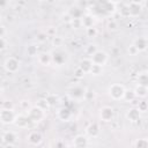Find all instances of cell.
I'll return each mask as SVG.
<instances>
[{
  "label": "cell",
  "mask_w": 148,
  "mask_h": 148,
  "mask_svg": "<svg viewBox=\"0 0 148 148\" xmlns=\"http://www.w3.org/2000/svg\"><path fill=\"white\" fill-rule=\"evenodd\" d=\"M127 52H128V54H130V56H136V54L139 53V52L136 51V49H135V47H134L132 44L128 46V49H127Z\"/></svg>",
  "instance_id": "39"
},
{
  "label": "cell",
  "mask_w": 148,
  "mask_h": 148,
  "mask_svg": "<svg viewBox=\"0 0 148 148\" xmlns=\"http://www.w3.org/2000/svg\"><path fill=\"white\" fill-rule=\"evenodd\" d=\"M69 24H72V25H73V28H75V29H77V28H81V27H82L81 18H73V20H72V22H71Z\"/></svg>",
  "instance_id": "35"
},
{
  "label": "cell",
  "mask_w": 148,
  "mask_h": 148,
  "mask_svg": "<svg viewBox=\"0 0 148 148\" xmlns=\"http://www.w3.org/2000/svg\"><path fill=\"white\" fill-rule=\"evenodd\" d=\"M89 145V139L87 135L77 134L73 139V146L74 148H87Z\"/></svg>",
  "instance_id": "13"
},
{
  "label": "cell",
  "mask_w": 148,
  "mask_h": 148,
  "mask_svg": "<svg viewBox=\"0 0 148 148\" xmlns=\"http://www.w3.org/2000/svg\"><path fill=\"white\" fill-rule=\"evenodd\" d=\"M132 45L136 49L138 52H145L148 47V40H147L146 37H136L133 40Z\"/></svg>",
  "instance_id": "14"
},
{
  "label": "cell",
  "mask_w": 148,
  "mask_h": 148,
  "mask_svg": "<svg viewBox=\"0 0 148 148\" xmlns=\"http://www.w3.org/2000/svg\"><path fill=\"white\" fill-rule=\"evenodd\" d=\"M97 50L98 49H97V45L96 44H88L86 46V49H84V52H86V54H88L89 57H91Z\"/></svg>",
  "instance_id": "31"
},
{
  "label": "cell",
  "mask_w": 148,
  "mask_h": 148,
  "mask_svg": "<svg viewBox=\"0 0 148 148\" xmlns=\"http://www.w3.org/2000/svg\"><path fill=\"white\" fill-rule=\"evenodd\" d=\"M134 148H148V141L146 138L138 139L134 142Z\"/></svg>",
  "instance_id": "30"
},
{
  "label": "cell",
  "mask_w": 148,
  "mask_h": 148,
  "mask_svg": "<svg viewBox=\"0 0 148 148\" xmlns=\"http://www.w3.org/2000/svg\"><path fill=\"white\" fill-rule=\"evenodd\" d=\"M89 58H90V60L92 61L94 65H98V66H102V67H104L106 65V62L109 61V54L103 50H97Z\"/></svg>",
  "instance_id": "6"
},
{
  "label": "cell",
  "mask_w": 148,
  "mask_h": 148,
  "mask_svg": "<svg viewBox=\"0 0 148 148\" xmlns=\"http://www.w3.org/2000/svg\"><path fill=\"white\" fill-rule=\"evenodd\" d=\"M87 88L83 84H72L68 89H67V96L69 97L71 101H75V102H81L83 99H86V95H87Z\"/></svg>",
  "instance_id": "1"
},
{
  "label": "cell",
  "mask_w": 148,
  "mask_h": 148,
  "mask_svg": "<svg viewBox=\"0 0 148 148\" xmlns=\"http://www.w3.org/2000/svg\"><path fill=\"white\" fill-rule=\"evenodd\" d=\"M108 28H109L110 30H116V29L118 28V24H117V22H116V21L110 20V21L108 22Z\"/></svg>",
  "instance_id": "38"
},
{
  "label": "cell",
  "mask_w": 148,
  "mask_h": 148,
  "mask_svg": "<svg viewBox=\"0 0 148 148\" xmlns=\"http://www.w3.org/2000/svg\"><path fill=\"white\" fill-rule=\"evenodd\" d=\"M136 82H138L136 84H140V86H145V87H147V86H148V74H147V72H146V71L140 72V73L138 74Z\"/></svg>",
  "instance_id": "24"
},
{
  "label": "cell",
  "mask_w": 148,
  "mask_h": 148,
  "mask_svg": "<svg viewBox=\"0 0 148 148\" xmlns=\"http://www.w3.org/2000/svg\"><path fill=\"white\" fill-rule=\"evenodd\" d=\"M51 53V59H52V64H54L56 66H62L67 62L68 60V53L62 50L61 47L60 49H54Z\"/></svg>",
  "instance_id": "3"
},
{
  "label": "cell",
  "mask_w": 148,
  "mask_h": 148,
  "mask_svg": "<svg viewBox=\"0 0 148 148\" xmlns=\"http://www.w3.org/2000/svg\"><path fill=\"white\" fill-rule=\"evenodd\" d=\"M114 118V110L109 106V105H105V106H102L99 109V119L104 123H110L112 121Z\"/></svg>",
  "instance_id": "9"
},
{
  "label": "cell",
  "mask_w": 148,
  "mask_h": 148,
  "mask_svg": "<svg viewBox=\"0 0 148 148\" xmlns=\"http://www.w3.org/2000/svg\"><path fill=\"white\" fill-rule=\"evenodd\" d=\"M133 91H134L135 97H138V98H146L147 92H148V88H147V87H145V86L136 84V86H135V88L133 89Z\"/></svg>",
  "instance_id": "22"
},
{
  "label": "cell",
  "mask_w": 148,
  "mask_h": 148,
  "mask_svg": "<svg viewBox=\"0 0 148 148\" xmlns=\"http://www.w3.org/2000/svg\"><path fill=\"white\" fill-rule=\"evenodd\" d=\"M138 110H139L140 112H146V111H147V102H146V101L139 102V105H138Z\"/></svg>",
  "instance_id": "37"
},
{
  "label": "cell",
  "mask_w": 148,
  "mask_h": 148,
  "mask_svg": "<svg viewBox=\"0 0 148 148\" xmlns=\"http://www.w3.org/2000/svg\"><path fill=\"white\" fill-rule=\"evenodd\" d=\"M27 114H28L30 121L36 124V123L42 121V120L45 118L46 112H44L43 110H40L39 108H37V106L35 105V106H31V108L29 109V111L27 112Z\"/></svg>",
  "instance_id": "7"
},
{
  "label": "cell",
  "mask_w": 148,
  "mask_h": 148,
  "mask_svg": "<svg viewBox=\"0 0 148 148\" xmlns=\"http://www.w3.org/2000/svg\"><path fill=\"white\" fill-rule=\"evenodd\" d=\"M27 141L31 146H39L43 142V134L39 131H37V130H32V131H30L28 133Z\"/></svg>",
  "instance_id": "10"
},
{
  "label": "cell",
  "mask_w": 148,
  "mask_h": 148,
  "mask_svg": "<svg viewBox=\"0 0 148 148\" xmlns=\"http://www.w3.org/2000/svg\"><path fill=\"white\" fill-rule=\"evenodd\" d=\"M72 20H73V18L71 17V15H69L67 12H66V13H64V14L61 15V21H62V22H65V23H71V22H72Z\"/></svg>",
  "instance_id": "36"
},
{
  "label": "cell",
  "mask_w": 148,
  "mask_h": 148,
  "mask_svg": "<svg viewBox=\"0 0 148 148\" xmlns=\"http://www.w3.org/2000/svg\"><path fill=\"white\" fill-rule=\"evenodd\" d=\"M45 32V35L47 36V37H54L56 35H57V28L56 27H49V28H46V30L44 31Z\"/></svg>",
  "instance_id": "33"
},
{
  "label": "cell",
  "mask_w": 148,
  "mask_h": 148,
  "mask_svg": "<svg viewBox=\"0 0 148 148\" xmlns=\"http://www.w3.org/2000/svg\"><path fill=\"white\" fill-rule=\"evenodd\" d=\"M7 35V28L3 24H0V38H5V36Z\"/></svg>",
  "instance_id": "41"
},
{
  "label": "cell",
  "mask_w": 148,
  "mask_h": 148,
  "mask_svg": "<svg viewBox=\"0 0 148 148\" xmlns=\"http://www.w3.org/2000/svg\"><path fill=\"white\" fill-rule=\"evenodd\" d=\"M83 75H84V73H83L81 69L76 68V71H75V76H76L77 79H81V77H83Z\"/></svg>",
  "instance_id": "44"
},
{
  "label": "cell",
  "mask_w": 148,
  "mask_h": 148,
  "mask_svg": "<svg viewBox=\"0 0 148 148\" xmlns=\"http://www.w3.org/2000/svg\"><path fill=\"white\" fill-rule=\"evenodd\" d=\"M5 148H15V147H14L13 145H6V147H5Z\"/></svg>",
  "instance_id": "46"
},
{
  "label": "cell",
  "mask_w": 148,
  "mask_h": 148,
  "mask_svg": "<svg viewBox=\"0 0 148 148\" xmlns=\"http://www.w3.org/2000/svg\"><path fill=\"white\" fill-rule=\"evenodd\" d=\"M64 44V38L61 36L56 35L54 37H52V45L54 46V49H60Z\"/></svg>",
  "instance_id": "28"
},
{
  "label": "cell",
  "mask_w": 148,
  "mask_h": 148,
  "mask_svg": "<svg viewBox=\"0 0 148 148\" xmlns=\"http://www.w3.org/2000/svg\"><path fill=\"white\" fill-rule=\"evenodd\" d=\"M143 5H145V2H141V1H130V2H127L125 6H126V9H127L128 16H131V17L139 16L141 14L142 9H143Z\"/></svg>",
  "instance_id": "4"
},
{
  "label": "cell",
  "mask_w": 148,
  "mask_h": 148,
  "mask_svg": "<svg viewBox=\"0 0 148 148\" xmlns=\"http://www.w3.org/2000/svg\"><path fill=\"white\" fill-rule=\"evenodd\" d=\"M1 91H2V89H1V87H0V95H1Z\"/></svg>",
  "instance_id": "48"
},
{
  "label": "cell",
  "mask_w": 148,
  "mask_h": 148,
  "mask_svg": "<svg viewBox=\"0 0 148 148\" xmlns=\"http://www.w3.org/2000/svg\"><path fill=\"white\" fill-rule=\"evenodd\" d=\"M135 98H136V97H135V95H134V91H133V90H128V89H126L123 99L126 101V102H133Z\"/></svg>",
  "instance_id": "32"
},
{
  "label": "cell",
  "mask_w": 148,
  "mask_h": 148,
  "mask_svg": "<svg viewBox=\"0 0 148 148\" xmlns=\"http://www.w3.org/2000/svg\"><path fill=\"white\" fill-rule=\"evenodd\" d=\"M7 5V2L6 1H0V7H2V6H6Z\"/></svg>",
  "instance_id": "45"
},
{
  "label": "cell",
  "mask_w": 148,
  "mask_h": 148,
  "mask_svg": "<svg viewBox=\"0 0 148 148\" xmlns=\"http://www.w3.org/2000/svg\"><path fill=\"white\" fill-rule=\"evenodd\" d=\"M30 119L28 117L27 113H20V114H16L15 117V120H14V125L18 128H27L29 127L30 125Z\"/></svg>",
  "instance_id": "11"
},
{
  "label": "cell",
  "mask_w": 148,
  "mask_h": 148,
  "mask_svg": "<svg viewBox=\"0 0 148 148\" xmlns=\"http://www.w3.org/2000/svg\"><path fill=\"white\" fill-rule=\"evenodd\" d=\"M3 142V139H2V135H0V143H2Z\"/></svg>",
  "instance_id": "47"
},
{
  "label": "cell",
  "mask_w": 148,
  "mask_h": 148,
  "mask_svg": "<svg viewBox=\"0 0 148 148\" xmlns=\"http://www.w3.org/2000/svg\"><path fill=\"white\" fill-rule=\"evenodd\" d=\"M125 117L131 123H136L140 119V117H141V112L138 110V108H132V109H130V110L126 111Z\"/></svg>",
  "instance_id": "16"
},
{
  "label": "cell",
  "mask_w": 148,
  "mask_h": 148,
  "mask_svg": "<svg viewBox=\"0 0 148 148\" xmlns=\"http://www.w3.org/2000/svg\"><path fill=\"white\" fill-rule=\"evenodd\" d=\"M21 108H22L23 110H25V112H28L29 109L31 108L30 104H29V101H22V102H21Z\"/></svg>",
  "instance_id": "40"
},
{
  "label": "cell",
  "mask_w": 148,
  "mask_h": 148,
  "mask_svg": "<svg viewBox=\"0 0 148 148\" xmlns=\"http://www.w3.org/2000/svg\"><path fill=\"white\" fill-rule=\"evenodd\" d=\"M101 133V127L97 123H90L86 127V135L89 138H97Z\"/></svg>",
  "instance_id": "15"
},
{
  "label": "cell",
  "mask_w": 148,
  "mask_h": 148,
  "mask_svg": "<svg viewBox=\"0 0 148 148\" xmlns=\"http://www.w3.org/2000/svg\"><path fill=\"white\" fill-rule=\"evenodd\" d=\"M57 116H58V118H59L60 120H62V121H68V120H71V118H72V116H73V112L69 110V108L62 106V108H60V109L58 110Z\"/></svg>",
  "instance_id": "18"
},
{
  "label": "cell",
  "mask_w": 148,
  "mask_h": 148,
  "mask_svg": "<svg viewBox=\"0 0 148 148\" xmlns=\"http://www.w3.org/2000/svg\"><path fill=\"white\" fill-rule=\"evenodd\" d=\"M97 22V16L91 14V13H87V14H83V16L81 17V23H82V27L83 28H91V27H95Z\"/></svg>",
  "instance_id": "12"
},
{
  "label": "cell",
  "mask_w": 148,
  "mask_h": 148,
  "mask_svg": "<svg viewBox=\"0 0 148 148\" xmlns=\"http://www.w3.org/2000/svg\"><path fill=\"white\" fill-rule=\"evenodd\" d=\"M15 117H16V113L14 112L13 109H6V108L0 109V123L5 125L14 124Z\"/></svg>",
  "instance_id": "8"
},
{
  "label": "cell",
  "mask_w": 148,
  "mask_h": 148,
  "mask_svg": "<svg viewBox=\"0 0 148 148\" xmlns=\"http://www.w3.org/2000/svg\"><path fill=\"white\" fill-rule=\"evenodd\" d=\"M45 99L47 101V103H49V105L52 108V106H56L59 102H60V98H59V96L57 95V94H47L46 96H45Z\"/></svg>",
  "instance_id": "25"
},
{
  "label": "cell",
  "mask_w": 148,
  "mask_h": 148,
  "mask_svg": "<svg viewBox=\"0 0 148 148\" xmlns=\"http://www.w3.org/2000/svg\"><path fill=\"white\" fill-rule=\"evenodd\" d=\"M0 21H1V16H0Z\"/></svg>",
  "instance_id": "49"
},
{
  "label": "cell",
  "mask_w": 148,
  "mask_h": 148,
  "mask_svg": "<svg viewBox=\"0 0 148 148\" xmlns=\"http://www.w3.org/2000/svg\"><path fill=\"white\" fill-rule=\"evenodd\" d=\"M67 13L71 15L72 18H81L83 16V10L79 7H72L71 9L67 10Z\"/></svg>",
  "instance_id": "23"
},
{
  "label": "cell",
  "mask_w": 148,
  "mask_h": 148,
  "mask_svg": "<svg viewBox=\"0 0 148 148\" xmlns=\"http://www.w3.org/2000/svg\"><path fill=\"white\" fill-rule=\"evenodd\" d=\"M25 53L29 57H37L38 56V46L36 44H29L25 47Z\"/></svg>",
  "instance_id": "26"
},
{
  "label": "cell",
  "mask_w": 148,
  "mask_h": 148,
  "mask_svg": "<svg viewBox=\"0 0 148 148\" xmlns=\"http://www.w3.org/2000/svg\"><path fill=\"white\" fill-rule=\"evenodd\" d=\"M37 39H38V42H39V43H44V42L47 39V36L45 35V32H42V34H39V35H38Z\"/></svg>",
  "instance_id": "43"
},
{
  "label": "cell",
  "mask_w": 148,
  "mask_h": 148,
  "mask_svg": "<svg viewBox=\"0 0 148 148\" xmlns=\"http://www.w3.org/2000/svg\"><path fill=\"white\" fill-rule=\"evenodd\" d=\"M3 68L8 73H16L21 68V61L15 57H8L3 62Z\"/></svg>",
  "instance_id": "5"
},
{
  "label": "cell",
  "mask_w": 148,
  "mask_h": 148,
  "mask_svg": "<svg viewBox=\"0 0 148 148\" xmlns=\"http://www.w3.org/2000/svg\"><path fill=\"white\" fill-rule=\"evenodd\" d=\"M7 40L6 38H0V51H3L7 49Z\"/></svg>",
  "instance_id": "42"
},
{
  "label": "cell",
  "mask_w": 148,
  "mask_h": 148,
  "mask_svg": "<svg viewBox=\"0 0 148 148\" xmlns=\"http://www.w3.org/2000/svg\"><path fill=\"white\" fill-rule=\"evenodd\" d=\"M101 7H102V12L106 13V14H113L117 10V2L114 1H104V2H99Z\"/></svg>",
  "instance_id": "17"
},
{
  "label": "cell",
  "mask_w": 148,
  "mask_h": 148,
  "mask_svg": "<svg viewBox=\"0 0 148 148\" xmlns=\"http://www.w3.org/2000/svg\"><path fill=\"white\" fill-rule=\"evenodd\" d=\"M36 106L37 108H39L40 110H43L44 112H46L51 106L49 105V103H47V101L45 99V97H43V98H39V99H37V103H36Z\"/></svg>",
  "instance_id": "27"
},
{
  "label": "cell",
  "mask_w": 148,
  "mask_h": 148,
  "mask_svg": "<svg viewBox=\"0 0 148 148\" xmlns=\"http://www.w3.org/2000/svg\"><path fill=\"white\" fill-rule=\"evenodd\" d=\"M2 139H3V142H5L6 145H13V146H14V145L17 142L18 136H17V134H16L15 132H13V131H7V132L3 133Z\"/></svg>",
  "instance_id": "19"
},
{
  "label": "cell",
  "mask_w": 148,
  "mask_h": 148,
  "mask_svg": "<svg viewBox=\"0 0 148 148\" xmlns=\"http://www.w3.org/2000/svg\"><path fill=\"white\" fill-rule=\"evenodd\" d=\"M37 59H38V62L40 65H43V66H50L52 64V59H51V53L50 52L38 53Z\"/></svg>",
  "instance_id": "21"
},
{
  "label": "cell",
  "mask_w": 148,
  "mask_h": 148,
  "mask_svg": "<svg viewBox=\"0 0 148 148\" xmlns=\"http://www.w3.org/2000/svg\"><path fill=\"white\" fill-rule=\"evenodd\" d=\"M89 74H91V75H94V76H99V75H102V74H103V67H102V66H98V65H94V64H92V67H91V69H90Z\"/></svg>",
  "instance_id": "29"
},
{
  "label": "cell",
  "mask_w": 148,
  "mask_h": 148,
  "mask_svg": "<svg viewBox=\"0 0 148 148\" xmlns=\"http://www.w3.org/2000/svg\"><path fill=\"white\" fill-rule=\"evenodd\" d=\"M91 67H92V61L90 60V58H83V59H81L80 62H79V66H77V68L81 69L84 74H88L90 72Z\"/></svg>",
  "instance_id": "20"
},
{
  "label": "cell",
  "mask_w": 148,
  "mask_h": 148,
  "mask_svg": "<svg viewBox=\"0 0 148 148\" xmlns=\"http://www.w3.org/2000/svg\"><path fill=\"white\" fill-rule=\"evenodd\" d=\"M97 29L95 28V27H91V28H87L86 29V35L88 36V37H95L96 35H97Z\"/></svg>",
  "instance_id": "34"
},
{
  "label": "cell",
  "mask_w": 148,
  "mask_h": 148,
  "mask_svg": "<svg viewBox=\"0 0 148 148\" xmlns=\"http://www.w3.org/2000/svg\"><path fill=\"white\" fill-rule=\"evenodd\" d=\"M126 88L121 83H112L108 88V94L113 101H123Z\"/></svg>",
  "instance_id": "2"
}]
</instances>
